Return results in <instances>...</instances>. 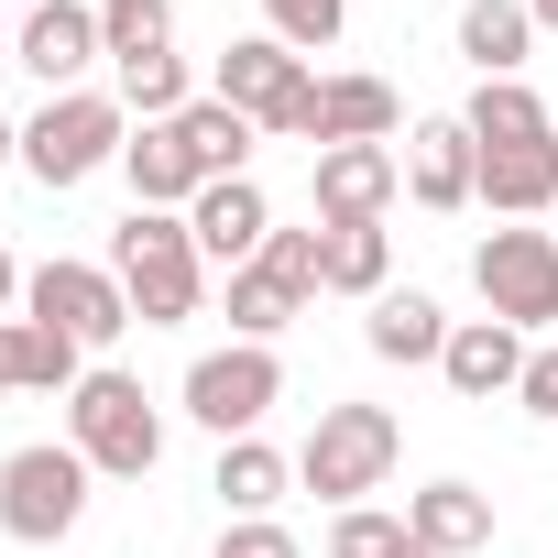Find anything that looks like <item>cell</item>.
Segmentation results:
<instances>
[{
    "mask_svg": "<svg viewBox=\"0 0 558 558\" xmlns=\"http://www.w3.org/2000/svg\"><path fill=\"white\" fill-rule=\"evenodd\" d=\"M263 34L296 45V56H329L351 34V0H263Z\"/></svg>",
    "mask_w": 558,
    "mask_h": 558,
    "instance_id": "f546056e",
    "label": "cell"
},
{
    "mask_svg": "<svg viewBox=\"0 0 558 558\" xmlns=\"http://www.w3.org/2000/svg\"><path fill=\"white\" fill-rule=\"evenodd\" d=\"M471 286L504 329H558V230H482Z\"/></svg>",
    "mask_w": 558,
    "mask_h": 558,
    "instance_id": "52a82bcc",
    "label": "cell"
},
{
    "mask_svg": "<svg viewBox=\"0 0 558 558\" xmlns=\"http://www.w3.org/2000/svg\"><path fill=\"white\" fill-rule=\"evenodd\" d=\"M514 395H525V416H547V427H558V340H547V351H525V384H514Z\"/></svg>",
    "mask_w": 558,
    "mask_h": 558,
    "instance_id": "d6a6232c",
    "label": "cell"
},
{
    "mask_svg": "<svg viewBox=\"0 0 558 558\" xmlns=\"http://www.w3.org/2000/svg\"><path fill=\"white\" fill-rule=\"evenodd\" d=\"M438 373H449V395L493 405V395H514V384H525V329H504V318H460V329H449V351H438Z\"/></svg>",
    "mask_w": 558,
    "mask_h": 558,
    "instance_id": "5bb4252c",
    "label": "cell"
},
{
    "mask_svg": "<svg viewBox=\"0 0 558 558\" xmlns=\"http://www.w3.org/2000/svg\"><path fill=\"white\" fill-rule=\"evenodd\" d=\"M175 143H186V165L219 186V175H252V143H263V132H252L230 99H197V110H175Z\"/></svg>",
    "mask_w": 558,
    "mask_h": 558,
    "instance_id": "7402d4cb",
    "label": "cell"
},
{
    "mask_svg": "<svg viewBox=\"0 0 558 558\" xmlns=\"http://www.w3.org/2000/svg\"><path fill=\"white\" fill-rule=\"evenodd\" d=\"M88 460H77V438H34V449H12L0 460V536L12 547H56V536H77V514H88Z\"/></svg>",
    "mask_w": 558,
    "mask_h": 558,
    "instance_id": "5b68a950",
    "label": "cell"
},
{
    "mask_svg": "<svg viewBox=\"0 0 558 558\" xmlns=\"http://www.w3.org/2000/svg\"><path fill=\"white\" fill-rule=\"evenodd\" d=\"M296 318H307V296H286L263 263H241V274H230V340H263V351H274Z\"/></svg>",
    "mask_w": 558,
    "mask_h": 558,
    "instance_id": "484cf974",
    "label": "cell"
},
{
    "mask_svg": "<svg viewBox=\"0 0 558 558\" xmlns=\"http://www.w3.org/2000/svg\"><path fill=\"white\" fill-rule=\"evenodd\" d=\"M121 143H132V110L110 99V88H66V99H45L34 121H23V175L34 186H88L99 165H121Z\"/></svg>",
    "mask_w": 558,
    "mask_h": 558,
    "instance_id": "7a4b0ae2",
    "label": "cell"
},
{
    "mask_svg": "<svg viewBox=\"0 0 558 558\" xmlns=\"http://www.w3.org/2000/svg\"><path fill=\"white\" fill-rule=\"evenodd\" d=\"M23 318L66 329L77 351H110V340L132 329V296H121L110 263H34V274H23Z\"/></svg>",
    "mask_w": 558,
    "mask_h": 558,
    "instance_id": "ba28073f",
    "label": "cell"
},
{
    "mask_svg": "<svg viewBox=\"0 0 558 558\" xmlns=\"http://www.w3.org/2000/svg\"><path fill=\"white\" fill-rule=\"evenodd\" d=\"M99 45H110V66L175 56V0H99Z\"/></svg>",
    "mask_w": 558,
    "mask_h": 558,
    "instance_id": "4316f807",
    "label": "cell"
},
{
    "mask_svg": "<svg viewBox=\"0 0 558 558\" xmlns=\"http://www.w3.org/2000/svg\"><path fill=\"white\" fill-rule=\"evenodd\" d=\"M110 274H121V296H132L143 329H175V318L208 307V252H197L186 208H132L110 230Z\"/></svg>",
    "mask_w": 558,
    "mask_h": 558,
    "instance_id": "6da1fadb",
    "label": "cell"
},
{
    "mask_svg": "<svg viewBox=\"0 0 558 558\" xmlns=\"http://www.w3.org/2000/svg\"><path fill=\"white\" fill-rule=\"evenodd\" d=\"M395 121H405V99L384 77H318V99H307V143L318 154L329 143H395Z\"/></svg>",
    "mask_w": 558,
    "mask_h": 558,
    "instance_id": "9a60e30c",
    "label": "cell"
},
{
    "mask_svg": "<svg viewBox=\"0 0 558 558\" xmlns=\"http://www.w3.org/2000/svg\"><path fill=\"white\" fill-rule=\"evenodd\" d=\"M460 121H471V143H482V154H504V143H547V132H558V110H547L525 77H482Z\"/></svg>",
    "mask_w": 558,
    "mask_h": 558,
    "instance_id": "44dd1931",
    "label": "cell"
},
{
    "mask_svg": "<svg viewBox=\"0 0 558 558\" xmlns=\"http://www.w3.org/2000/svg\"><path fill=\"white\" fill-rule=\"evenodd\" d=\"M12 395H77V340L45 318H12Z\"/></svg>",
    "mask_w": 558,
    "mask_h": 558,
    "instance_id": "d4e9b609",
    "label": "cell"
},
{
    "mask_svg": "<svg viewBox=\"0 0 558 558\" xmlns=\"http://www.w3.org/2000/svg\"><path fill=\"white\" fill-rule=\"evenodd\" d=\"M186 230H197V252H208V263H230V274H241V263L274 241V197H263V175H219V186H197Z\"/></svg>",
    "mask_w": 558,
    "mask_h": 558,
    "instance_id": "4fadbf2b",
    "label": "cell"
},
{
    "mask_svg": "<svg viewBox=\"0 0 558 558\" xmlns=\"http://www.w3.org/2000/svg\"><path fill=\"white\" fill-rule=\"evenodd\" d=\"M362 340H373V362H438V351H449V318H438V296L384 286L373 318H362Z\"/></svg>",
    "mask_w": 558,
    "mask_h": 558,
    "instance_id": "ffe728a7",
    "label": "cell"
},
{
    "mask_svg": "<svg viewBox=\"0 0 558 558\" xmlns=\"http://www.w3.org/2000/svg\"><path fill=\"white\" fill-rule=\"evenodd\" d=\"M395 186H405V154H395V143H329V154L307 165V208H318L329 230H340V219H384Z\"/></svg>",
    "mask_w": 558,
    "mask_h": 558,
    "instance_id": "8fae6325",
    "label": "cell"
},
{
    "mask_svg": "<svg viewBox=\"0 0 558 558\" xmlns=\"http://www.w3.org/2000/svg\"><path fill=\"white\" fill-rule=\"evenodd\" d=\"M405 558H438V547H405Z\"/></svg>",
    "mask_w": 558,
    "mask_h": 558,
    "instance_id": "f35d334b",
    "label": "cell"
},
{
    "mask_svg": "<svg viewBox=\"0 0 558 558\" xmlns=\"http://www.w3.org/2000/svg\"><path fill=\"white\" fill-rule=\"evenodd\" d=\"M274 405H286V362H274L263 340H230V351H197L186 362V416L230 449V438H252Z\"/></svg>",
    "mask_w": 558,
    "mask_h": 558,
    "instance_id": "8992f818",
    "label": "cell"
},
{
    "mask_svg": "<svg viewBox=\"0 0 558 558\" xmlns=\"http://www.w3.org/2000/svg\"><path fill=\"white\" fill-rule=\"evenodd\" d=\"M121 175H132V208H197V165H186V143H175V121H132V143H121Z\"/></svg>",
    "mask_w": 558,
    "mask_h": 558,
    "instance_id": "e0dca14e",
    "label": "cell"
},
{
    "mask_svg": "<svg viewBox=\"0 0 558 558\" xmlns=\"http://www.w3.org/2000/svg\"><path fill=\"white\" fill-rule=\"evenodd\" d=\"M0 66H12V34H0Z\"/></svg>",
    "mask_w": 558,
    "mask_h": 558,
    "instance_id": "74e56055",
    "label": "cell"
},
{
    "mask_svg": "<svg viewBox=\"0 0 558 558\" xmlns=\"http://www.w3.org/2000/svg\"><path fill=\"white\" fill-rule=\"evenodd\" d=\"M0 165H23V121H0Z\"/></svg>",
    "mask_w": 558,
    "mask_h": 558,
    "instance_id": "e575fe53",
    "label": "cell"
},
{
    "mask_svg": "<svg viewBox=\"0 0 558 558\" xmlns=\"http://www.w3.org/2000/svg\"><path fill=\"white\" fill-rule=\"evenodd\" d=\"M405 536L438 547V558H471V547H493V493H471V482H427V493L405 504Z\"/></svg>",
    "mask_w": 558,
    "mask_h": 558,
    "instance_id": "ac0fdd59",
    "label": "cell"
},
{
    "mask_svg": "<svg viewBox=\"0 0 558 558\" xmlns=\"http://www.w3.org/2000/svg\"><path fill=\"white\" fill-rule=\"evenodd\" d=\"M219 558H307V547L274 525V514H230V525H219Z\"/></svg>",
    "mask_w": 558,
    "mask_h": 558,
    "instance_id": "1f68e13d",
    "label": "cell"
},
{
    "mask_svg": "<svg viewBox=\"0 0 558 558\" xmlns=\"http://www.w3.org/2000/svg\"><path fill=\"white\" fill-rule=\"evenodd\" d=\"M525 12H536V34H558V0H525Z\"/></svg>",
    "mask_w": 558,
    "mask_h": 558,
    "instance_id": "8d00e7d4",
    "label": "cell"
},
{
    "mask_svg": "<svg viewBox=\"0 0 558 558\" xmlns=\"http://www.w3.org/2000/svg\"><path fill=\"white\" fill-rule=\"evenodd\" d=\"M0 395H12V318H0Z\"/></svg>",
    "mask_w": 558,
    "mask_h": 558,
    "instance_id": "d590c367",
    "label": "cell"
},
{
    "mask_svg": "<svg viewBox=\"0 0 558 558\" xmlns=\"http://www.w3.org/2000/svg\"><path fill=\"white\" fill-rule=\"evenodd\" d=\"M471 208H493V219H558V132L482 154V197Z\"/></svg>",
    "mask_w": 558,
    "mask_h": 558,
    "instance_id": "2e32d148",
    "label": "cell"
},
{
    "mask_svg": "<svg viewBox=\"0 0 558 558\" xmlns=\"http://www.w3.org/2000/svg\"><path fill=\"white\" fill-rule=\"evenodd\" d=\"M99 56H110V45H99V0H34L23 34H12V66H23V77H45V99L88 88V66H99Z\"/></svg>",
    "mask_w": 558,
    "mask_h": 558,
    "instance_id": "9c48e42d",
    "label": "cell"
},
{
    "mask_svg": "<svg viewBox=\"0 0 558 558\" xmlns=\"http://www.w3.org/2000/svg\"><path fill=\"white\" fill-rule=\"evenodd\" d=\"M395 460H405L395 405H318V427H307V449H296V482L329 493V504H362V493L395 482Z\"/></svg>",
    "mask_w": 558,
    "mask_h": 558,
    "instance_id": "277c9868",
    "label": "cell"
},
{
    "mask_svg": "<svg viewBox=\"0 0 558 558\" xmlns=\"http://www.w3.org/2000/svg\"><path fill=\"white\" fill-rule=\"evenodd\" d=\"M416 536H405V514H373V504H340V525H329V558H405Z\"/></svg>",
    "mask_w": 558,
    "mask_h": 558,
    "instance_id": "4dcf8cb0",
    "label": "cell"
},
{
    "mask_svg": "<svg viewBox=\"0 0 558 558\" xmlns=\"http://www.w3.org/2000/svg\"><path fill=\"white\" fill-rule=\"evenodd\" d=\"M12 307H23V263L0 252V318H12Z\"/></svg>",
    "mask_w": 558,
    "mask_h": 558,
    "instance_id": "836d02e7",
    "label": "cell"
},
{
    "mask_svg": "<svg viewBox=\"0 0 558 558\" xmlns=\"http://www.w3.org/2000/svg\"><path fill=\"white\" fill-rule=\"evenodd\" d=\"M460 56H471V77H525L536 12L525 0H460Z\"/></svg>",
    "mask_w": 558,
    "mask_h": 558,
    "instance_id": "d6986e66",
    "label": "cell"
},
{
    "mask_svg": "<svg viewBox=\"0 0 558 558\" xmlns=\"http://www.w3.org/2000/svg\"><path fill=\"white\" fill-rule=\"evenodd\" d=\"M286 482H296V460H286V449H263V438H230L219 471H208V493H219L230 514H274V504H286Z\"/></svg>",
    "mask_w": 558,
    "mask_h": 558,
    "instance_id": "cb8c5ba5",
    "label": "cell"
},
{
    "mask_svg": "<svg viewBox=\"0 0 558 558\" xmlns=\"http://www.w3.org/2000/svg\"><path fill=\"white\" fill-rule=\"evenodd\" d=\"M66 438H77V460H88L99 482H143V471L165 460V416H154V395H143L132 373H77Z\"/></svg>",
    "mask_w": 558,
    "mask_h": 558,
    "instance_id": "3957f363",
    "label": "cell"
},
{
    "mask_svg": "<svg viewBox=\"0 0 558 558\" xmlns=\"http://www.w3.org/2000/svg\"><path fill=\"white\" fill-rule=\"evenodd\" d=\"M208 99H230L252 132H274L296 99H307V56L296 45H274V34H241V45H219V77H208Z\"/></svg>",
    "mask_w": 558,
    "mask_h": 558,
    "instance_id": "30bf717a",
    "label": "cell"
},
{
    "mask_svg": "<svg viewBox=\"0 0 558 558\" xmlns=\"http://www.w3.org/2000/svg\"><path fill=\"white\" fill-rule=\"evenodd\" d=\"M318 230H329V219H318ZM384 286H395V230H384V219H340V230H329V296H362V307H373Z\"/></svg>",
    "mask_w": 558,
    "mask_h": 558,
    "instance_id": "603a6c76",
    "label": "cell"
},
{
    "mask_svg": "<svg viewBox=\"0 0 558 558\" xmlns=\"http://www.w3.org/2000/svg\"><path fill=\"white\" fill-rule=\"evenodd\" d=\"M252 263H263L274 286H286V296H307V307L329 296V230H274V241H263Z\"/></svg>",
    "mask_w": 558,
    "mask_h": 558,
    "instance_id": "f1b7e54d",
    "label": "cell"
},
{
    "mask_svg": "<svg viewBox=\"0 0 558 558\" xmlns=\"http://www.w3.org/2000/svg\"><path fill=\"white\" fill-rule=\"evenodd\" d=\"M405 197L438 208V219L482 197V143H471V121H416V132H405Z\"/></svg>",
    "mask_w": 558,
    "mask_h": 558,
    "instance_id": "7c38bea8",
    "label": "cell"
},
{
    "mask_svg": "<svg viewBox=\"0 0 558 558\" xmlns=\"http://www.w3.org/2000/svg\"><path fill=\"white\" fill-rule=\"evenodd\" d=\"M132 121H175V110H197V77H186V56H143V66H121V88H110Z\"/></svg>",
    "mask_w": 558,
    "mask_h": 558,
    "instance_id": "83f0119b",
    "label": "cell"
}]
</instances>
